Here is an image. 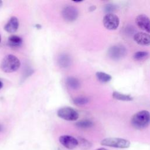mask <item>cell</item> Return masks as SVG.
Returning a JSON list of instances; mask_svg holds the SVG:
<instances>
[{
	"mask_svg": "<svg viewBox=\"0 0 150 150\" xmlns=\"http://www.w3.org/2000/svg\"><path fill=\"white\" fill-rule=\"evenodd\" d=\"M20 67V61L13 54L6 56L2 60L1 67L5 73H12L16 71Z\"/></svg>",
	"mask_w": 150,
	"mask_h": 150,
	"instance_id": "cell-2",
	"label": "cell"
},
{
	"mask_svg": "<svg viewBox=\"0 0 150 150\" xmlns=\"http://www.w3.org/2000/svg\"><path fill=\"white\" fill-rule=\"evenodd\" d=\"M66 83L68 86L73 89H77L80 86V83L79 80L73 77H69L66 80Z\"/></svg>",
	"mask_w": 150,
	"mask_h": 150,
	"instance_id": "cell-15",
	"label": "cell"
},
{
	"mask_svg": "<svg viewBox=\"0 0 150 150\" xmlns=\"http://www.w3.org/2000/svg\"><path fill=\"white\" fill-rule=\"evenodd\" d=\"M117 9V6L114 4H107L104 6V11L107 13V14L108 13H112L114 11H115Z\"/></svg>",
	"mask_w": 150,
	"mask_h": 150,
	"instance_id": "cell-20",
	"label": "cell"
},
{
	"mask_svg": "<svg viewBox=\"0 0 150 150\" xmlns=\"http://www.w3.org/2000/svg\"><path fill=\"white\" fill-rule=\"evenodd\" d=\"M57 115L62 119L66 121H76L79 118V113L73 108L70 107L60 108L57 111Z\"/></svg>",
	"mask_w": 150,
	"mask_h": 150,
	"instance_id": "cell-4",
	"label": "cell"
},
{
	"mask_svg": "<svg viewBox=\"0 0 150 150\" xmlns=\"http://www.w3.org/2000/svg\"><path fill=\"white\" fill-rule=\"evenodd\" d=\"M78 145L83 149H90L91 146V144L88 140L84 138H79L77 139Z\"/></svg>",
	"mask_w": 150,
	"mask_h": 150,
	"instance_id": "cell-17",
	"label": "cell"
},
{
	"mask_svg": "<svg viewBox=\"0 0 150 150\" xmlns=\"http://www.w3.org/2000/svg\"><path fill=\"white\" fill-rule=\"evenodd\" d=\"M1 129H2V128H1V125H0V132H1Z\"/></svg>",
	"mask_w": 150,
	"mask_h": 150,
	"instance_id": "cell-25",
	"label": "cell"
},
{
	"mask_svg": "<svg viewBox=\"0 0 150 150\" xmlns=\"http://www.w3.org/2000/svg\"><path fill=\"white\" fill-rule=\"evenodd\" d=\"M135 23L139 28L150 33V19L147 16L144 14L138 15L135 19Z\"/></svg>",
	"mask_w": 150,
	"mask_h": 150,
	"instance_id": "cell-9",
	"label": "cell"
},
{
	"mask_svg": "<svg viewBox=\"0 0 150 150\" xmlns=\"http://www.w3.org/2000/svg\"><path fill=\"white\" fill-rule=\"evenodd\" d=\"M19 25L18 19L15 16H12L4 26V29L8 33H14L18 30Z\"/></svg>",
	"mask_w": 150,
	"mask_h": 150,
	"instance_id": "cell-11",
	"label": "cell"
},
{
	"mask_svg": "<svg viewBox=\"0 0 150 150\" xmlns=\"http://www.w3.org/2000/svg\"><path fill=\"white\" fill-rule=\"evenodd\" d=\"M96 77L97 78V79L98 80V81H100L101 83H107L109 82L112 77L111 76L104 72H102V71H98L96 73Z\"/></svg>",
	"mask_w": 150,
	"mask_h": 150,
	"instance_id": "cell-14",
	"label": "cell"
},
{
	"mask_svg": "<svg viewBox=\"0 0 150 150\" xmlns=\"http://www.w3.org/2000/svg\"><path fill=\"white\" fill-rule=\"evenodd\" d=\"M100 144L103 146L122 149L128 148L131 145L128 140L121 138H106L103 139Z\"/></svg>",
	"mask_w": 150,
	"mask_h": 150,
	"instance_id": "cell-3",
	"label": "cell"
},
{
	"mask_svg": "<svg viewBox=\"0 0 150 150\" xmlns=\"http://www.w3.org/2000/svg\"><path fill=\"white\" fill-rule=\"evenodd\" d=\"M135 42L139 45H150V34L145 32H138L134 36Z\"/></svg>",
	"mask_w": 150,
	"mask_h": 150,
	"instance_id": "cell-10",
	"label": "cell"
},
{
	"mask_svg": "<svg viewBox=\"0 0 150 150\" xmlns=\"http://www.w3.org/2000/svg\"><path fill=\"white\" fill-rule=\"evenodd\" d=\"M1 35H0V42H1Z\"/></svg>",
	"mask_w": 150,
	"mask_h": 150,
	"instance_id": "cell-26",
	"label": "cell"
},
{
	"mask_svg": "<svg viewBox=\"0 0 150 150\" xmlns=\"http://www.w3.org/2000/svg\"><path fill=\"white\" fill-rule=\"evenodd\" d=\"M104 27L108 30H115L120 25L119 18L114 13L106 14L103 20Z\"/></svg>",
	"mask_w": 150,
	"mask_h": 150,
	"instance_id": "cell-6",
	"label": "cell"
},
{
	"mask_svg": "<svg viewBox=\"0 0 150 150\" xmlns=\"http://www.w3.org/2000/svg\"><path fill=\"white\" fill-rule=\"evenodd\" d=\"M127 54V49L121 45H116L111 46L108 50V55L112 60H118Z\"/></svg>",
	"mask_w": 150,
	"mask_h": 150,
	"instance_id": "cell-5",
	"label": "cell"
},
{
	"mask_svg": "<svg viewBox=\"0 0 150 150\" xmlns=\"http://www.w3.org/2000/svg\"><path fill=\"white\" fill-rule=\"evenodd\" d=\"M149 56V53L145 51H139L134 54V58L136 60H142Z\"/></svg>",
	"mask_w": 150,
	"mask_h": 150,
	"instance_id": "cell-18",
	"label": "cell"
},
{
	"mask_svg": "<svg viewBox=\"0 0 150 150\" xmlns=\"http://www.w3.org/2000/svg\"><path fill=\"white\" fill-rule=\"evenodd\" d=\"M59 140L63 146L69 149H73L78 145L77 139L70 135H62L59 137Z\"/></svg>",
	"mask_w": 150,
	"mask_h": 150,
	"instance_id": "cell-8",
	"label": "cell"
},
{
	"mask_svg": "<svg viewBox=\"0 0 150 150\" xmlns=\"http://www.w3.org/2000/svg\"><path fill=\"white\" fill-rule=\"evenodd\" d=\"M150 124V112L142 110L135 113L131 118L132 125L137 129L146 128Z\"/></svg>",
	"mask_w": 150,
	"mask_h": 150,
	"instance_id": "cell-1",
	"label": "cell"
},
{
	"mask_svg": "<svg viewBox=\"0 0 150 150\" xmlns=\"http://www.w3.org/2000/svg\"><path fill=\"white\" fill-rule=\"evenodd\" d=\"M95 9H96V6H90V8H89V11H94Z\"/></svg>",
	"mask_w": 150,
	"mask_h": 150,
	"instance_id": "cell-21",
	"label": "cell"
},
{
	"mask_svg": "<svg viewBox=\"0 0 150 150\" xmlns=\"http://www.w3.org/2000/svg\"><path fill=\"white\" fill-rule=\"evenodd\" d=\"M112 97L120 101H130L133 100L132 97H131L129 95L124 94L117 91H114L112 93Z\"/></svg>",
	"mask_w": 150,
	"mask_h": 150,
	"instance_id": "cell-13",
	"label": "cell"
},
{
	"mask_svg": "<svg viewBox=\"0 0 150 150\" xmlns=\"http://www.w3.org/2000/svg\"><path fill=\"white\" fill-rule=\"evenodd\" d=\"M88 102V99L86 97H79L75 98L73 100V103L74 104L77 105H83L86 104Z\"/></svg>",
	"mask_w": 150,
	"mask_h": 150,
	"instance_id": "cell-19",
	"label": "cell"
},
{
	"mask_svg": "<svg viewBox=\"0 0 150 150\" xmlns=\"http://www.w3.org/2000/svg\"><path fill=\"white\" fill-rule=\"evenodd\" d=\"M7 43L8 45L11 47H18L21 45L22 43V39L17 35H11L8 38Z\"/></svg>",
	"mask_w": 150,
	"mask_h": 150,
	"instance_id": "cell-12",
	"label": "cell"
},
{
	"mask_svg": "<svg viewBox=\"0 0 150 150\" xmlns=\"http://www.w3.org/2000/svg\"><path fill=\"white\" fill-rule=\"evenodd\" d=\"M96 150H108V149H107L105 148H98V149H97Z\"/></svg>",
	"mask_w": 150,
	"mask_h": 150,
	"instance_id": "cell-22",
	"label": "cell"
},
{
	"mask_svg": "<svg viewBox=\"0 0 150 150\" xmlns=\"http://www.w3.org/2000/svg\"><path fill=\"white\" fill-rule=\"evenodd\" d=\"M2 86H3V84H2V83L1 82V81H0V90L2 88Z\"/></svg>",
	"mask_w": 150,
	"mask_h": 150,
	"instance_id": "cell-23",
	"label": "cell"
},
{
	"mask_svg": "<svg viewBox=\"0 0 150 150\" xmlns=\"http://www.w3.org/2000/svg\"><path fill=\"white\" fill-rule=\"evenodd\" d=\"M76 125L80 128H88L93 125V122L88 120H84L77 122Z\"/></svg>",
	"mask_w": 150,
	"mask_h": 150,
	"instance_id": "cell-16",
	"label": "cell"
},
{
	"mask_svg": "<svg viewBox=\"0 0 150 150\" xmlns=\"http://www.w3.org/2000/svg\"><path fill=\"white\" fill-rule=\"evenodd\" d=\"M78 15L77 9L73 6H67L62 11L63 18L67 22H73L76 20Z\"/></svg>",
	"mask_w": 150,
	"mask_h": 150,
	"instance_id": "cell-7",
	"label": "cell"
},
{
	"mask_svg": "<svg viewBox=\"0 0 150 150\" xmlns=\"http://www.w3.org/2000/svg\"><path fill=\"white\" fill-rule=\"evenodd\" d=\"M2 6V1L0 0V8H1Z\"/></svg>",
	"mask_w": 150,
	"mask_h": 150,
	"instance_id": "cell-24",
	"label": "cell"
}]
</instances>
